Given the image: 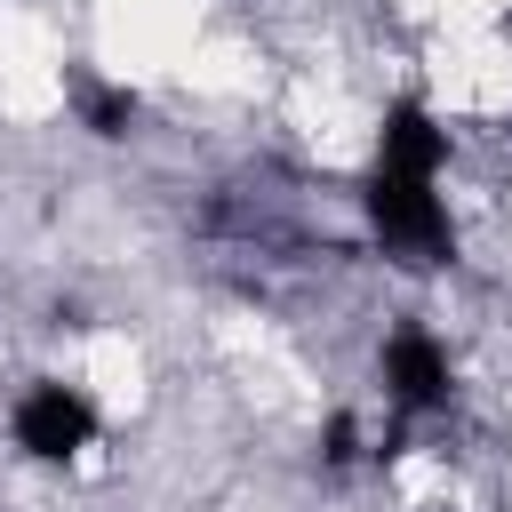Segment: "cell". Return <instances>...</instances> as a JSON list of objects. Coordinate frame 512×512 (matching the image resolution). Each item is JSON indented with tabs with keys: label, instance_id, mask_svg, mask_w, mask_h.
<instances>
[{
	"label": "cell",
	"instance_id": "cell-5",
	"mask_svg": "<svg viewBox=\"0 0 512 512\" xmlns=\"http://www.w3.org/2000/svg\"><path fill=\"white\" fill-rule=\"evenodd\" d=\"M72 112H80V128H88V136L120 144V136H136V120H144V96H136L128 80H104V72H72Z\"/></svg>",
	"mask_w": 512,
	"mask_h": 512
},
{
	"label": "cell",
	"instance_id": "cell-1",
	"mask_svg": "<svg viewBox=\"0 0 512 512\" xmlns=\"http://www.w3.org/2000/svg\"><path fill=\"white\" fill-rule=\"evenodd\" d=\"M360 208H368V232H376L384 256H400V264H448L456 256V224H448L440 176H384V168H368Z\"/></svg>",
	"mask_w": 512,
	"mask_h": 512
},
{
	"label": "cell",
	"instance_id": "cell-6",
	"mask_svg": "<svg viewBox=\"0 0 512 512\" xmlns=\"http://www.w3.org/2000/svg\"><path fill=\"white\" fill-rule=\"evenodd\" d=\"M320 464H336V472L360 464V416H352V408H336V416L320 424Z\"/></svg>",
	"mask_w": 512,
	"mask_h": 512
},
{
	"label": "cell",
	"instance_id": "cell-2",
	"mask_svg": "<svg viewBox=\"0 0 512 512\" xmlns=\"http://www.w3.org/2000/svg\"><path fill=\"white\" fill-rule=\"evenodd\" d=\"M8 432H16V448L32 464H72V456L96 448V400L80 384H64V376H32L16 392V408H8Z\"/></svg>",
	"mask_w": 512,
	"mask_h": 512
},
{
	"label": "cell",
	"instance_id": "cell-4",
	"mask_svg": "<svg viewBox=\"0 0 512 512\" xmlns=\"http://www.w3.org/2000/svg\"><path fill=\"white\" fill-rule=\"evenodd\" d=\"M376 168H384V176H440V168H448V128L432 120V104H424V96L384 104V128H376Z\"/></svg>",
	"mask_w": 512,
	"mask_h": 512
},
{
	"label": "cell",
	"instance_id": "cell-3",
	"mask_svg": "<svg viewBox=\"0 0 512 512\" xmlns=\"http://www.w3.org/2000/svg\"><path fill=\"white\" fill-rule=\"evenodd\" d=\"M376 376H384V400H392L400 416H432V408H448V392H456V360H448V344H440L424 320H400V328L384 336Z\"/></svg>",
	"mask_w": 512,
	"mask_h": 512
}]
</instances>
